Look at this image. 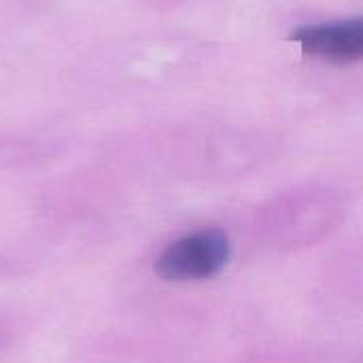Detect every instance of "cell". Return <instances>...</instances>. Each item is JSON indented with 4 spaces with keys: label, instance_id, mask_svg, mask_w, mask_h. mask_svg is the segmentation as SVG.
Here are the masks:
<instances>
[{
    "label": "cell",
    "instance_id": "6da1fadb",
    "mask_svg": "<svg viewBox=\"0 0 363 363\" xmlns=\"http://www.w3.org/2000/svg\"><path fill=\"white\" fill-rule=\"evenodd\" d=\"M230 257V242L217 230H204L172 242L155 262L160 277L168 281H198L215 277Z\"/></svg>",
    "mask_w": 363,
    "mask_h": 363
},
{
    "label": "cell",
    "instance_id": "7a4b0ae2",
    "mask_svg": "<svg viewBox=\"0 0 363 363\" xmlns=\"http://www.w3.org/2000/svg\"><path fill=\"white\" fill-rule=\"evenodd\" d=\"M291 40H296L311 55L336 64H349L362 57L363 26L359 19L302 26L294 30Z\"/></svg>",
    "mask_w": 363,
    "mask_h": 363
}]
</instances>
